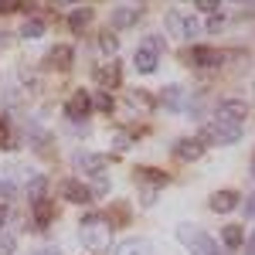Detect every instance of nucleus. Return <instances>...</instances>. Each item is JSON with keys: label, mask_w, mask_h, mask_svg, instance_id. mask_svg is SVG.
Listing matches in <instances>:
<instances>
[{"label": "nucleus", "mask_w": 255, "mask_h": 255, "mask_svg": "<svg viewBox=\"0 0 255 255\" xmlns=\"http://www.w3.org/2000/svg\"><path fill=\"white\" fill-rule=\"evenodd\" d=\"M201 143H211V146H232L242 139V126H232V123H208V126H201Z\"/></svg>", "instance_id": "7ed1b4c3"}, {"label": "nucleus", "mask_w": 255, "mask_h": 255, "mask_svg": "<svg viewBox=\"0 0 255 255\" xmlns=\"http://www.w3.org/2000/svg\"><path fill=\"white\" fill-rule=\"evenodd\" d=\"M167 27L174 31L177 38H184V31H187V17H184V14H177V10H170V14H167Z\"/></svg>", "instance_id": "b1692460"}, {"label": "nucleus", "mask_w": 255, "mask_h": 255, "mask_svg": "<svg viewBox=\"0 0 255 255\" xmlns=\"http://www.w3.org/2000/svg\"><path fill=\"white\" fill-rule=\"evenodd\" d=\"M99 48H102L106 55H113V58H116V51H119V38L113 34V31H102V34H99Z\"/></svg>", "instance_id": "4be33fe9"}, {"label": "nucleus", "mask_w": 255, "mask_h": 255, "mask_svg": "<svg viewBox=\"0 0 255 255\" xmlns=\"http://www.w3.org/2000/svg\"><path fill=\"white\" fill-rule=\"evenodd\" d=\"M201 34V24H197L194 17H187V31H184V38H197Z\"/></svg>", "instance_id": "2f4dec72"}, {"label": "nucleus", "mask_w": 255, "mask_h": 255, "mask_svg": "<svg viewBox=\"0 0 255 255\" xmlns=\"http://www.w3.org/2000/svg\"><path fill=\"white\" fill-rule=\"evenodd\" d=\"M113 146H116V150H126V146H129V136H126V133H116V136H113Z\"/></svg>", "instance_id": "72a5a7b5"}, {"label": "nucleus", "mask_w": 255, "mask_h": 255, "mask_svg": "<svg viewBox=\"0 0 255 255\" xmlns=\"http://www.w3.org/2000/svg\"><path fill=\"white\" fill-rule=\"evenodd\" d=\"M160 99H163L167 109H180V102H184V89H180V85H167Z\"/></svg>", "instance_id": "412c9836"}, {"label": "nucleus", "mask_w": 255, "mask_h": 255, "mask_svg": "<svg viewBox=\"0 0 255 255\" xmlns=\"http://www.w3.org/2000/svg\"><path fill=\"white\" fill-rule=\"evenodd\" d=\"M245 255H255V232L249 235V252H245Z\"/></svg>", "instance_id": "c9c22d12"}, {"label": "nucleus", "mask_w": 255, "mask_h": 255, "mask_svg": "<svg viewBox=\"0 0 255 255\" xmlns=\"http://www.w3.org/2000/svg\"><path fill=\"white\" fill-rule=\"evenodd\" d=\"M0 146H14L10 143V119H7V113H0Z\"/></svg>", "instance_id": "bb28decb"}, {"label": "nucleus", "mask_w": 255, "mask_h": 255, "mask_svg": "<svg viewBox=\"0 0 255 255\" xmlns=\"http://www.w3.org/2000/svg\"><path fill=\"white\" fill-rule=\"evenodd\" d=\"M143 48H150L153 55H160V51H167V41L160 38V34H150V38L143 41Z\"/></svg>", "instance_id": "cd10ccee"}, {"label": "nucleus", "mask_w": 255, "mask_h": 255, "mask_svg": "<svg viewBox=\"0 0 255 255\" xmlns=\"http://www.w3.org/2000/svg\"><path fill=\"white\" fill-rule=\"evenodd\" d=\"M177 238L191 249V255H228L218 249V242L208 232H201V228H191V225H180L177 228Z\"/></svg>", "instance_id": "f03ea898"}, {"label": "nucleus", "mask_w": 255, "mask_h": 255, "mask_svg": "<svg viewBox=\"0 0 255 255\" xmlns=\"http://www.w3.org/2000/svg\"><path fill=\"white\" fill-rule=\"evenodd\" d=\"M133 65H136V72L150 75V72H157V55H153L150 48H143V44H139L136 55H133Z\"/></svg>", "instance_id": "4468645a"}, {"label": "nucleus", "mask_w": 255, "mask_h": 255, "mask_svg": "<svg viewBox=\"0 0 255 255\" xmlns=\"http://www.w3.org/2000/svg\"><path fill=\"white\" fill-rule=\"evenodd\" d=\"M79 235L85 242V249L89 252H109V245H113V225L106 221L102 215H85L79 221Z\"/></svg>", "instance_id": "f257e3e1"}, {"label": "nucleus", "mask_w": 255, "mask_h": 255, "mask_svg": "<svg viewBox=\"0 0 255 255\" xmlns=\"http://www.w3.org/2000/svg\"><path fill=\"white\" fill-rule=\"evenodd\" d=\"M44 187H48V184H44V177H34V180L27 184V197H31V208H34L38 201H44Z\"/></svg>", "instance_id": "5701e85b"}, {"label": "nucleus", "mask_w": 255, "mask_h": 255, "mask_svg": "<svg viewBox=\"0 0 255 255\" xmlns=\"http://www.w3.org/2000/svg\"><path fill=\"white\" fill-rule=\"evenodd\" d=\"M221 61H225V55L215 51V48H204V44H194V48L187 51V65H197V68H215Z\"/></svg>", "instance_id": "0eeeda50"}, {"label": "nucleus", "mask_w": 255, "mask_h": 255, "mask_svg": "<svg viewBox=\"0 0 255 255\" xmlns=\"http://www.w3.org/2000/svg\"><path fill=\"white\" fill-rule=\"evenodd\" d=\"M14 245H17L14 235H3V238H0V255H14Z\"/></svg>", "instance_id": "c85d7f7f"}, {"label": "nucleus", "mask_w": 255, "mask_h": 255, "mask_svg": "<svg viewBox=\"0 0 255 255\" xmlns=\"http://www.w3.org/2000/svg\"><path fill=\"white\" fill-rule=\"evenodd\" d=\"M201 153H204V143L201 139H177L174 143V157L184 160V163H194Z\"/></svg>", "instance_id": "9d476101"}, {"label": "nucleus", "mask_w": 255, "mask_h": 255, "mask_svg": "<svg viewBox=\"0 0 255 255\" xmlns=\"http://www.w3.org/2000/svg\"><path fill=\"white\" fill-rule=\"evenodd\" d=\"M139 17H143V7H136V3H126V7H116V10H113L109 24H113L116 31H123V27H133Z\"/></svg>", "instance_id": "1a4fd4ad"}, {"label": "nucleus", "mask_w": 255, "mask_h": 255, "mask_svg": "<svg viewBox=\"0 0 255 255\" xmlns=\"http://www.w3.org/2000/svg\"><path fill=\"white\" fill-rule=\"evenodd\" d=\"M31 215H34V225H38V228H48V225H51V218H55V201H51V197L38 201V204L31 208Z\"/></svg>", "instance_id": "ddd939ff"}, {"label": "nucleus", "mask_w": 255, "mask_h": 255, "mask_svg": "<svg viewBox=\"0 0 255 255\" xmlns=\"http://www.w3.org/2000/svg\"><path fill=\"white\" fill-rule=\"evenodd\" d=\"M232 208H238V194L235 191H218V194L211 197V211H218V215H228Z\"/></svg>", "instance_id": "2eb2a0df"}, {"label": "nucleus", "mask_w": 255, "mask_h": 255, "mask_svg": "<svg viewBox=\"0 0 255 255\" xmlns=\"http://www.w3.org/2000/svg\"><path fill=\"white\" fill-rule=\"evenodd\" d=\"M123 72H119V61H106L102 68H96V82L102 85V92H109L113 85H119Z\"/></svg>", "instance_id": "9b49d317"}, {"label": "nucleus", "mask_w": 255, "mask_h": 255, "mask_svg": "<svg viewBox=\"0 0 255 255\" xmlns=\"http://www.w3.org/2000/svg\"><path fill=\"white\" fill-rule=\"evenodd\" d=\"M3 221H7V208L0 204V228H3Z\"/></svg>", "instance_id": "4c0bfd02"}, {"label": "nucleus", "mask_w": 255, "mask_h": 255, "mask_svg": "<svg viewBox=\"0 0 255 255\" xmlns=\"http://www.w3.org/2000/svg\"><path fill=\"white\" fill-rule=\"evenodd\" d=\"M242 208H245V218H255V194H249L242 201Z\"/></svg>", "instance_id": "473e14b6"}, {"label": "nucleus", "mask_w": 255, "mask_h": 255, "mask_svg": "<svg viewBox=\"0 0 255 255\" xmlns=\"http://www.w3.org/2000/svg\"><path fill=\"white\" fill-rule=\"evenodd\" d=\"M194 7H197V10H208V14H215L218 7H221V3H218V0H197Z\"/></svg>", "instance_id": "7c9ffc66"}, {"label": "nucleus", "mask_w": 255, "mask_h": 255, "mask_svg": "<svg viewBox=\"0 0 255 255\" xmlns=\"http://www.w3.org/2000/svg\"><path fill=\"white\" fill-rule=\"evenodd\" d=\"M221 238H225L228 249H242V245H245V232H242V225H225Z\"/></svg>", "instance_id": "a211bd4d"}, {"label": "nucleus", "mask_w": 255, "mask_h": 255, "mask_svg": "<svg viewBox=\"0 0 255 255\" xmlns=\"http://www.w3.org/2000/svg\"><path fill=\"white\" fill-rule=\"evenodd\" d=\"M245 116H249V102H242V99H221V102H218V123L242 126Z\"/></svg>", "instance_id": "20e7f679"}, {"label": "nucleus", "mask_w": 255, "mask_h": 255, "mask_svg": "<svg viewBox=\"0 0 255 255\" xmlns=\"http://www.w3.org/2000/svg\"><path fill=\"white\" fill-rule=\"evenodd\" d=\"M136 180L153 184V187H163V184H167V174H160V170H153V167H136Z\"/></svg>", "instance_id": "6ab92c4d"}, {"label": "nucleus", "mask_w": 255, "mask_h": 255, "mask_svg": "<svg viewBox=\"0 0 255 255\" xmlns=\"http://www.w3.org/2000/svg\"><path fill=\"white\" fill-rule=\"evenodd\" d=\"M129 102H133V106H139V109H153V99L146 96V92H143V89H133V92H129Z\"/></svg>", "instance_id": "a878e982"}, {"label": "nucleus", "mask_w": 255, "mask_h": 255, "mask_svg": "<svg viewBox=\"0 0 255 255\" xmlns=\"http://www.w3.org/2000/svg\"><path fill=\"white\" fill-rule=\"evenodd\" d=\"M72 58H75V55H72V48H68V44H55V48L44 55L48 68H61V72H65V68H72Z\"/></svg>", "instance_id": "f8f14e48"}, {"label": "nucleus", "mask_w": 255, "mask_h": 255, "mask_svg": "<svg viewBox=\"0 0 255 255\" xmlns=\"http://www.w3.org/2000/svg\"><path fill=\"white\" fill-rule=\"evenodd\" d=\"M89 109H92V99L85 96V92H72V96H68V102H65V116L68 119H75V123H82V119L89 116Z\"/></svg>", "instance_id": "6e6552de"}, {"label": "nucleus", "mask_w": 255, "mask_h": 255, "mask_svg": "<svg viewBox=\"0 0 255 255\" xmlns=\"http://www.w3.org/2000/svg\"><path fill=\"white\" fill-rule=\"evenodd\" d=\"M14 194H17V187H14L10 180H0V197H3V201H10Z\"/></svg>", "instance_id": "c756f323"}, {"label": "nucleus", "mask_w": 255, "mask_h": 255, "mask_svg": "<svg viewBox=\"0 0 255 255\" xmlns=\"http://www.w3.org/2000/svg\"><path fill=\"white\" fill-rule=\"evenodd\" d=\"M61 197H65V201H72V204H89V201H92V187H85V184H82V180H75V177H68V180H61Z\"/></svg>", "instance_id": "423d86ee"}, {"label": "nucleus", "mask_w": 255, "mask_h": 255, "mask_svg": "<svg viewBox=\"0 0 255 255\" xmlns=\"http://www.w3.org/2000/svg\"><path fill=\"white\" fill-rule=\"evenodd\" d=\"M89 20H92V10H89V7H75V10L68 14V27H72L75 34H82Z\"/></svg>", "instance_id": "f3484780"}, {"label": "nucleus", "mask_w": 255, "mask_h": 255, "mask_svg": "<svg viewBox=\"0 0 255 255\" xmlns=\"http://www.w3.org/2000/svg\"><path fill=\"white\" fill-rule=\"evenodd\" d=\"M44 34V20L41 17H27L24 24H20V38H27V41H34Z\"/></svg>", "instance_id": "aec40b11"}, {"label": "nucleus", "mask_w": 255, "mask_h": 255, "mask_svg": "<svg viewBox=\"0 0 255 255\" xmlns=\"http://www.w3.org/2000/svg\"><path fill=\"white\" fill-rule=\"evenodd\" d=\"M116 255H150V242H143V238H126L116 249Z\"/></svg>", "instance_id": "dca6fc26"}, {"label": "nucleus", "mask_w": 255, "mask_h": 255, "mask_svg": "<svg viewBox=\"0 0 255 255\" xmlns=\"http://www.w3.org/2000/svg\"><path fill=\"white\" fill-rule=\"evenodd\" d=\"M72 163H75V170H85L89 177H96V180L106 177V157H99V153H85V150H79V153L72 157Z\"/></svg>", "instance_id": "39448f33"}, {"label": "nucleus", "mask_w": 255, "mask_h": 255, "mask_svg": "<svg viewBox=\"0 0 255 255\" xmlns=\"http://www.w3.org/2000/svg\"><path fill=\"white\" fill-rule=\"evenodd\" d=\"M92 106H96L99 113H113V109H116V102H113V96H109V92H102V89L96 92V99H92Z\"/></svg>", "instance_id": "393cba45"}, {"label": "nucleus", "mask_w": 255, "mask_h": 255, "mask_svg": "<svg viewBox=\"0 0 255 255\" xmlns=\"http://www.w3.org/2000/svg\"><path fill=\"white\" fill-rule=\"evenodd\" d=\"M221 24H225V20H221V17H218V14H215V17L208 20V31H221Z\"/></svg>", "instance_id": "f704fd0d"}, {"label": "nucleus", "mask_w": 255, "mask_h": 255, "mask_svg": "<svg viewBox=\"0 0 255 255\" xmlns=\"http://www.w3.org/2000/svg\"><path fill=\"white\" fill-rule=\"evenodd\" d=\"M38 255H61V252H58V249H41Z\"/></svg>", "instance_id": "e433bc0d"}, {"label": "nucleus", "mask_w": 255, "mask_h": 255, "mask_svg": "<svg viewBox=\"0 0 255 255\" xmlns=\"http://www.w3.org/2000/svg\"><path fill=\"white\" fill-rule=\"evenodd\" d=\"M252 177H255V160H252Z\"/></svg>", "instance_id": "58836bf2"}]
</instances>
